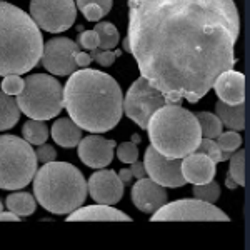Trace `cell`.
Here are the masks:
<instances>
[{
	"label": "cell",
	"instance_id": "1",
	"mask_svg": "<svg viewBox=\"0 0 250 250\" xmlns=\"http://www.w3.org/2000/svg\"><path fill=\"white\" fill-rule=\"evenodd\" d=\"M240 17L233 0H128L124 50L165 104H197L235 63Z\"/></svg>",
	"mask_w": 250,
	"mask_h": 250
},
{
	"label": "cell",
	"instance_id": "2",
	"mask_svg": "<svg viewBox=\"0 0 250 250\" xmlns=\"http://www.w3.org/2000/svg\"><path fill=\"white\" fill-rule=\"evenodd\" d=\"M122 90L105 72L82 68L70 74L63 88V107L80 128L94 134L108 132L122 117Z\"/></svg>",
	"mask_w": 250,
	"mask_h": 250
},
{
	"label": "cell",
	"instance_id": "3",
	"mask_svg": "<svg viewBox=\"0 0 250 250\" xmlns=\"http://www.w3.org/2000/svg\"><path fill=\"white\" fill-rule=\"evenodd\" d=\"M43 40L27 12L0 0V75L30 72L42 57Z\"/></svg>",
	"mask_w": 250,
	"mask_h": 250
},
{
	"label": "cell",
	"instance_id": "4",
	"mask_svg": "<svg viewBox=\"0 0 250 250\" xmlns=\"http://www.w3.org/2000/svg\"><path fill=\"white\" fill-rule=\"evenodd\" d=\"M152 147L168 159H184L195 152L202 140L199 120L187 108L165 104L157 108L147 124Z\"/></svg>",
	"mask_w": 250,
	"mask_h": 250
},
{
	"label": "cell",
	"instance_id": "5",
	"mask_svg": "<svg viewBox=\"0 0 250 250\" xmlns=\"http://www.w3.org/2000/svg\"><path fill=\"white\" fill-rule=\"evenodd\" d=\"M34 179V195L45 210L65 215L82 207L87 182L77 167L67 162H47Z\"/></svg>",
	"mask_w": 250,
	"mask_h": 250
},
{
	"label": "cell",
	"instance_id": "6",
	"mask_svg": "<svg viewBox=\"0 0 250 250\" xmlns=\"http://www.w3.org/2000/svg\"><path fill=\"white\" fill-rule=\"evenodd\" d=\"M20 112L29 119L48 120L59 115L63 108V88L52 75L34 74L23 79V88L17 95Z\"/></svg>",
	"mask_w": 250,
	"mask_h": 250
},
{
	"label": "cell",
	"instance_id": "7",
	"mask_svg": "<svg viewBox=\"0 0 250 250\" xmlns=\"http://www.w3.org/2000/svg\"><path fill=\"white\" fill-rule=\"evenodd\" d=\"M37 155L30 144L17 135L0 137V188L19 190L37 172Z\"/></svg>",
	"mask_w": 250,
	"mask_h": 250
},
{
	"label": "cell",
	"instance_id": "8",
	"mask_svg": "<svg viewBox=\"0 0 250 250\" xmlns=\"http://www.w3.org/2000/svg\"><path fill=\"white\" fill-rule=\"evenodd\" d=\"M165 105V97L160 90L148 83L145 77H139L128 88L122 108L125 115L139 125L140 128H147L150 117L157 108Z\"/></svg>",
	"mask_w": 250,
	"mask_h": 250
},
{
	"label": "cell",
	"instance_id": "9",
	"mask_svg": "<svg viewBox=\"0 0 250 250\" xmlns=\"http://www.w3.org/2000/svg\"><path fill=\"white\" fill-rule=\"evenodd\" d=\"M30 17L39 29L59 34L74 25L77 7L74 0H30Z\"/></svg>",
	"mask_w": 250,
	"mask_h": 250
},
{
	"label": "cell",
	"instance_id": "10",
	"mask_svg": "<svg viewBox=\"0 0 250 250\" xmlns=\"http://www.w3.org/2000/svg\"><path fill=\"white\" fill-rule=\"evenodd\" d=\"M154 220H229V215L210 202L204 200H175L170 204H164L152 215Z\"/></svg>",
	"mask_w": 250,
	"mask_h": 250
},
{
	"label": "cell",
	"instance_id": "11",
	"mask_svg": "<svg viewBox=\"0 0 250 250\" xmlns=\"http://www.w3.org/2000/svg\"><path fill=\"white\" fill-rule=\"evenodd\" d=\"M80 47L74 40L67 37H55L50 39L42 48V57L40 62L54 75H70L77 70L75 63V54Z\"/></svg>",
	"mask_w": 250,
	"mask_h": 250
},
{
	"label": "cell",
	"instance_id": "12",
	"mask_svg": "<svg viewBox=\"0 0 250 250\" xmlns=\"http://www.w3.org/2000/svg\"><path fill=\"white\" fill-rule=\"evenodd\" d=\"M144 167L145 173H148V177L162 187L177 188L187 184L182 175V168H180V159H168L157 152L152 145L145 150Z\"/></svg>",
	"mask_w": 250,
	"mask_h": 250
},
{
	"label": "cell",
	"instance_id": "13",
	"mask_svg": "<svg viewBox=\"0 0 250 250\" xmlns=\"http://www.w3.org/2000/svg\"><path fill=\"white\" fill-rule=\"evenodd\" d=\"M87 190L97 204L115 205L124 195V182L114 170H99L92 173L87 182Z\"/></svg>",
	"mask_w": 250,
	"mask_h": 250
},
{
	"label": "cell",
	"instance_id": "14",
	"mask_svg": "<svg viewBox=\"0 0 250 250\" xmlns=\"http://www.w3.org/2000/svg\"><path fill=\"white\" fill-rule=\"evenodd\" d=\"M79 157L87 167L90 168H104L114 159L115 140H107L99 135H88L85 139H80Z\"/></svg>",
	"mask_w": 250,
	"mask_h": 250
},
{
	"label": "cell",
	"instance_id": "15",
	"mask_svg": "<svg viewBox=\"0 0 250 250\" xmlns=\"http://www.w3.org/2000/svg\"><path fill=\"white\" fill-rule=\"evenodd\" d=\"M132 202L139 210L145 213H154L159 210L164 204H167V192L162 185L148 177V179H139L132 187Z\"/></svg>",
	"mask_w": 250,
	"mask_h": 250
},
{
	"label": "cell",
	"instance_id": "16",
	"mask_svg": "<svg viewBox=\"0 0 250 250\" xmlns=\"http://www.w3.org/2000/svg\"><path fill=\"white\" fill-rule=\"evenodd\" d=\"M212 88L222 102L230 105L242 104L245 99V79L240 72H235L233 68L222 72L212 83Z\"/></svg>",
	"mask_w": 250,
	"mask_h": 250
},
{
	"label": "cell",
	"instance_id": "17",
	"mask_svg": "<svg viewBox=\"0 0 250 250\" xmlns=\"http://www.w3.org/2000/svg\"><path fill=\"white\" fill-rule=\"evenodd\" d=\"M215 162L212 159H208L205 154H188L184 157V160L180 162V168H182V175L185 182H190L193 185L197 184H207L213 180L215 177Z\"/></svg>",
	"mask_w": 250,
	"mask_h": 250
},
{
	"label": "cell",
	"instance_id": "18",
	"mask_svg": "<svg viewBox=\"0 0 250 250\" xmlns=\"http://www.w3.org/2000/svg\"><path fill=\"white\" fill-rule=\"evenodd\" d=\"M70 220H132L127 213L120 212L119 208H114L112 205L97 204L88 205L83 208H75L74 212L68 213V222Z\"/></svg>",
	"mask_w": 250,
	"mask_h": 250
},
{
	"label": "cell",
	"instance_id": "19",
	"mask_svg": "<svg viewBox=\"0 0 250 250\" xmlns=\"http://www.w3.org/2000/svg\"><path fill=\"white\" fill-rule=\"evenodd\" d=\"M52 137L60 147L72 148L82 139V128L72 119H57L52 125Z\"/></svg>",
	"mask_w": 250,
	"mask_h": 250
},
{
	"label": "cell",
	"instance_id": "20",
	"mask_svg": "<svg viewBox=\"0 0 250 250\" xmlns=\"http://www.w3.org/2000/svg\"><path fill=\"white\" fill-rule=\"evenodd\" d=\"M217 117L220 119L222 125L233 130H244L245 127V115H244V102L230 105V104L225 102H217L215 105Z\"/></svg>",
	"mask_w": 250,
	"mask_h": 250
},
{
	"label": "cell",
	"instance_id": "21",
	"mask_svg": "<svg viewBox=\"0 0 250 250\" xmlns=\"http://www.w3.org/2000/svg\"><path fill=\"white\" fill-rule=\"evenodd\" d=\"M20 108L17 100L12 99V95H7L0 92V130H9L19 122Z\"/></svg>",
	"mask_w": 250,
	"mask_h": 250
},
{
	"label": "cell",
	"instance_id": "22",
	"mask_svg": "<svg viewBox=\"0 0 250 250\" xmlns=\"http://www.w3.org/2000/svg\"><path fill=\"white\" fill-rule=\"evenodd\" d=\"M7 204V208L10 212L17 213L19 217H27V215H32L37 208V202L35 199L27 192H15V193H10L5 200Z\"/></svg>",
	"mask_w": 250,
	"mask_h": 250
},
{
	"label": "cell",
	"instance_id": "23",
	"mask_svg": "<svg viewBox=\"0 0 250 250\" xmlns=\"http://www.w3.org/2000/svg\"><path fill=\"white\" fill-rule=\"evenodd\" d=\"M193 115L199 120L200 132H202L205 139H217L220 135L224 125H222L220 119L217 115L210 114V112H195Z\"/></svg>",
	"mask_w": 250,
	"mask_h": 250
},
{
	"label": "cell",
	"instance_id": "24",
	"mask_svg": "<svg viewBox=\"0 0 250 250\" xmlns=\"http://www.w3.org/2000/svg\"><path fill=\"white\" fill-rule=\"evenodd\" d=\"M97 35H99V48L100 50H112L119 43V30L115 29V25H112L110 22H99L95 25Z\"/></svg>",
	"mask_w": 250,
	"mask_h": 250
},
{
	"label": "cell",
	"instance_id": "25",
	"mask_svg": "<svg viewBox=\"0 0 250 250\" xmlns=\"http://www.w3.org/2000/svg\"><path fill=\"white\" fill-rule=\"evenodd\" d=\"M22 134H23V139H25L29 144L40 145V144L47 142L48 128H47V125L43 124V120L32 119V120H29V122H25V125H23Z\"/></svg>",
	"mask_w": 250,
	"mask_h": 250
},
{
	"label": "cell",
	"instance_id": "26",
	"mask_svg": "<svg viewBox=\"0 0 250 250\" xmlns=\"http://www.w3.org/2000/svg\"><path fill=\"white\" fill-rule=\"evenodd\" d=\"M229 173L235 180L237 185H245V152L239 150L233 155H230V167Z\"/></svg>",
	"mask_w": 250,
	"mask_h": 250
},
{
	"label": "cell",
	"instance_id": "27",
	"mask_svg": "<svg viewBox=\"0 0 250 250\" xmlns=\"http://www.w3.org/2000/svg\"><path fill=\"white\" fill-rule=\"evenodd\" d=\"M193 195L199 200L212 204L220 197V187H219V184L213 182V180H210V182H207V184H197V185H193Z\"/></svg>",
	"mask_w": 250,
	"mask_h": 250
},
{
	"label": "cell",
	"instance_id": "28",
	"mask_svg": "<svg viewBox=\"0 0 250 250\" xmlns=\"http://www.w3.org/2000/svg\"><path fill=\"white\" fill-rule=\"evenodd\" d=\"M217 145H219V148L222 152H229V154H232V152H235L237 148L240 147L242 144V139L240 135L237 134L235 130H229V132H220V135L217 137Z\"/></svg>",
	"mask_w": 250,
	"mask_h": 250
},
{
	"label": "cell",
	"instance_id": "29",
	"mask_svg": "<svg viewBox=\"0 0 250 250\" xmlns=\"http://www.w3.org/2000/svg\"><path fill=\"white\" fill-rule=\"evenodd\" d=\"M199 154H205L208 157V159H212L215 164L219 162H224V152L219 148V145H217V142H213L212 139H204L200 140L199 147L195 148Z\"/></svg>",
	"mask_w": 250,
	"mask_h": 250
},
{
	"label": "cell",
	"instance_id": "30",
	"mask_svg": "<svg viewBox=\"0 0 250 250\" xmlns=\"http://www.w3.org/2000/svg\"><path fill=\"white\" fill-rule=\"evenodd\" d=\"M117 155L119 160L124 164H134L139 159V150H137V144L134 142H125L122 145H119L117 148Z\"/></svg>",
	"mask_w": 250,
	"mask_h": 250
},
{
	"label": "cell",
	"instance_id": "31",
	"mask_svg": "<svg viewBox=\"0 0 250 250\" xmlns=\"http://www.w3.org/2000/svg\"><path fill=\"white\" fill-rule=\"evenodd\" d=\"M120 54H122L120 50L112 52V50H100V48H94V50H90V54L88 55L92 57V60L99 62L102 67H110Z\"/></svg>",
	"mask_w": 250,
	"mask_h": 250
},
{
	"label": "cell",
	"instance_id": "32",
	"mask_svg": "<svg viewBox=\"0 0 250 250\" xmlns=\"http://www.w3.org/2000/svg\"><path fill=\"white\" fill-rule=\"evenodd\" d=\"M23 88V80L19 77V75L12 74V75H5L2 80V92L7 95H19L20 90Z\"/></svg>",
	"mask_w": 250,
	"mask_h": 250
},
{
	"label": "cell",
	"instance_id": "33",
	"mask_svg": "<svg viewBox=\"0 0 250 250\" xmlns=\"http://www.w3.org/2000/svg\"><path fill=\"white\" fill-rule=\"evenodd\" d=\"M77 45L82 48H87V50H94V48H99V35H97L95 30H85L79 35Z\"/></svg>",
	"mask_w": 250,
	"mask_h": 250
},
{
	"label": "cell",
	"instance_id": "34",
	"mask_svg": "<svg viewBox=\"0 0 250 250\" xmlns=\"http://www.w3.org/2000/svg\"><path fill=\"white\" fill-rule=\"evenodd\" d=\"M80 12L83 14V17L87 20H90V22H97V20H100L102 17H105V10L102 9L100 5H97V3H87V5H83Z\"/></svg>",
	"mask_w": 250,
	"mask_h": 250
},
{
	"label": "cell",
	"instance_id": "35",
	"mask_svg": "<svg viewBox=\"0 0 250 250\" xmlns=\"http://www.w3.org/2000/svg\"><path fill=\"white\" fill-rule=\"evenodd\" d=\"M35 155H37V160H40L42 164H47V162H52L55 159V148L48 144H40V147L35 150Z\"/></svg>",
	"mask_w": 250,
	"mask_h": 250
},
{
	"label": "cell",
	"instance_id": "36",
	"mask_svg": "<svg viewBox=\"0 0 250 250\" xmlns=\"http://www.w3.org/2000/svg\"><path fill=\"white\" fill-rule=\"evenodd\" d=\"M87 3H97V5H100L105 10V14H108L112 9V0H77V9H82Z\"/></svg>",
	"mask_w": 250,
	"mask_h": 250
},
{
	"label": "cell",
	"instance_id": "37",
	"mask_svg": "<svg viewBox=\"0 0 250 250\" xmlns=\"http://www.w3.org/2000/svg\"><path fill=\"white\" fill-rule=\"evenodd\" d=\"M75 63H77V67L85 68L92 63V57L88 54H85V52L79 50L77 54H75Z\"/></svg>",
	"mask_w": 250,
	"mask_h": 250
},
{
	"label": "cell",
	"instance_id": "38",
	"mask_svg": "<svg viewBox=\"0 0 250 250\" xmlns=\"http://www.w3.org/2000/svg\"><path fill=\"white\" fill-rule=\"evenodd\" d=\"M130 172H132V175L137 177V179H142V177H145L144 164H140L139 160H135L134 164H130Z\"/></svg>",
	"mask_w": 250,
	"mask_h": 250
},
{
	"label": "cell",
	"instance_id": "39",
	"mask_svg": "<svg viewBox=\"0 0 250 250\" xmlns=\"http://www.w3.org/2000/svg\"><path fill=\"white\" fill-rule=\"evenodd\" d=\"M132 177H134V175H132L130 168H122V170H120V173H119V179L122 180L124 185L130 182V180H132Z\"/></svg>",
	"mask_w": 250,
	"mask_h": 250
},
{
	"label": "cell",
	"instance_id": "40",
	"mask_svg": "<svg viewBox=\"0 0 250 250\" xmlns=\"http://www.w3.org/2000/svg\"><path fill=\"white\" fill-rule=\"evenodd\" d=\"M0 220H17L19 222V215L14 212H0Z\"/></svg>",
	"mask_w": 250,
	"mask_h": 250
},
{
	"label": "cell",
	"instance_id": "41",
	"mask_svg": "<svg viewBox=\"0 0 250 250\" xmlns=\"http://www.w3.org/2000/svg\"><path fill=\"white\" fill-rule=\"evenodd\" d=\"M225 185H227V187L230 188V190H233V188H235V187H239V185L235 184V180L232 179L230 173H227V179H225Z\"/></svg>",
	"mask_w": 250,
	"mask_h": 250
},
{
	"label": "cell",
	"instance_id": "42",
	"mask_svg": "<svg viewBox=\"0 0 250 250\" xmlns=\"http://www.w3.org/2000/svg\"><path fill=\"white\" fill-rule=\"evenodd\" d=\"M132 142H134V144H139V142H140V137H139V135H134V137H132Z\"/></svg>",
	"mask_w": 250,
	"mask_h": 250
},
{
	"label": "cell",
	"instance_id": "43",
	"mask_svg": "<svg viewBox=\"0 0 250 250\" xmlns=\"http://www.w3.org/2000/svg\"><path fill=\"white\" fill-rule=\"evenodd\" d=\"M3 210V207H2V202H0V212H2Z\"/></svg>",
	"mask_w": 250,
	"mask_h": 250
}]
</instances>
